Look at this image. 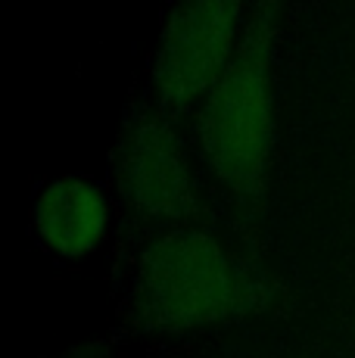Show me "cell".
I'll list each match as a JSON object with an SVG mask.
<instances>
[{
	"label": "cell",
	"instance_id": "cell-1",
	"mask_svg": "<svg viewBox=\"0 0 355 358\" xmlns=\"http://www.w3.org/2000/svg\"><path fill=\"white\" fill-rule=\"evenodd\" d=\"M287 290L206 231L178 228L140 252L134 318L147 334L228 324L275 312Z\"/></svg>",
	"mask_w": 355,
	"mask_h": 358
},
{
	"label": "cell",
	"instance_id": "cell-2",
	"mask_svg": "<svg viewBox=\"0 0 355 358\" xmlns=\"http://www.w3.org/2000/svg\"><path fill=\"white\" fill-rule=\"evenodd\" d=\"M287 0H256L228 66L200 106L196 137L209 171L240 203L259 206L268 194L277 125L271 100V59Z\"/></svg>",
	"mask_w": 355,
	"mask_h": 358
},
{
	"label": "cell",
	"instance_id": "cell-3",
	"mask_svg": "<svg viewBox=\"0 0 355 358\" xmlns=\"http://www.w3.org/2000/svg\"><path fill=\"white\" fill-rule=\"evenodd\" d=\"M247 0H181L166 19L153 53V91L168 122L190 113L228 66L243 34Z\"/></svg>",
	"mask_w": 355,
	"mask_h": 358
},
{
	"label": "cell",
	"instance_id": "cell-4",
	"mask_svg": "<svg viewBox=\"0 0 355 358\" xmlns=\"http://www.w3.org/2000/svg\"><path fill=\"white\" fill-rule=\"evenodd\" d=\"M119 187L140 215L166 222L200 215L194 178L166 115H150L131 128L119 162Z\"/></svg>",
	"mask_w": 355,
	"mask_h": 358
},
{
	"label": "cell",
	"instance_id": "cell-5",
	"mask_svg": "<svg viewBox=\"0 0 355 358\" xmlns=\"http://www.w3.org/2000/svg\"><path fill=\"white\" fill-rule=\"evenodd\" d=\"M31 222L38 240L50 252L59 259H85L103 246L109 209L91 181L63 175L41 190Z\"/></svg>",
	"mask_w": 355,
	"mask_h": 358
}]
</instances>
